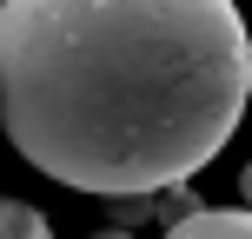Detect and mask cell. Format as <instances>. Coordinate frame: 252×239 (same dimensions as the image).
<instances>
[{"label": "cell", "mask_w": 252, "mask_h": 239, "mask_svg": "<svg viewBox=\"0 0 252 239\" xmlns=\"http://www.w3.org/2000/svg\"><path fill=\"white\" fill-rule=\"evenodd\" d=\"M246 100L252 34L232 0H0V133L60 186H179Z\"/></svg>", "instance_id": "obj_1"}, {"label": "cell", "mask_w": 252, "mask_h": 239, "mask_svg": "<svg viewBox=\"0 0 252 239\" xmlns=\"http://www.w3.org/2000/svg\"><path fill=\"white\" fill-rule=\"evenodd\" d=\"M166 239H252V206H199V213L173 219Z\"/></svg>", "instance_id": "obj_2"}, {"label": "cell", "mask_w": 252, "mask_h": 239, "mask_svg": "<svg viewBox=\"0 0 252 239\" xmlns=\"http://www.w3.org/2000/svg\"><path fill=\"white\" fill-rule=\"evenodd\" d=\"M0 239H53V226H47V213H40V206L0 200Z\"/></svg>", "instance_id": "obj_3"}, {"label": "cell", "mask_w": 252, "mask_h": 239, "mask_svg": "<svg viewBox=\"0 0 252 239\" xmlns=\"http://www.w3.org/2000/svg\"><path fill=\"white\" fill-rule=\"evenodd\" d=\"M239 200L252 206V166H246V173H239Z\"/></svg>", "instance_id": "obj_4"}, {"label": "cell", "mask_w": 252, "mask_h": 239, "mask_svg": "<svg viewBox=\"0 0 252 239\" xmlns=\"http://www.w3.org/2000/svg\"><path fill=\"white\" fill-rule=\"evenodd\" d=\"M93 239H133V233H126V226H106V233H93Z\"/></svg>", "instance_id": "obj_5"}]
</instances>
